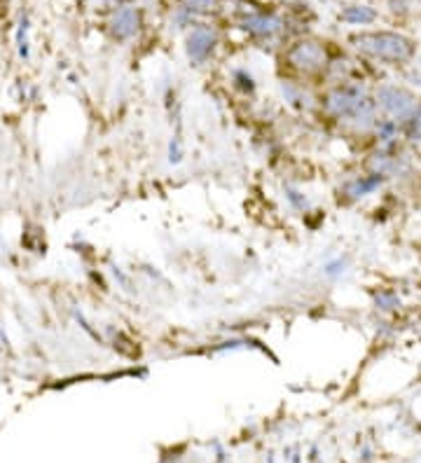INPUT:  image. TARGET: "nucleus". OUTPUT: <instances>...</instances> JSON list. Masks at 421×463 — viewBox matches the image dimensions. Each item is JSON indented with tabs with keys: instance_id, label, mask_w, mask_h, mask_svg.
Returning a JSON list of instances; mask_svg holds the SVG:
<instances>
[{
	"instance_id": "obj_10",
	"label": "nucleus",
	"mask_w": 421,
	"mask_h": 463,
	"mask_svg": "<svg viewBox=\"0 0 421 463\" xmlns=\"http://www.w3.org/2000/svg\"><path fill=\"white\" fill-rule=\"evenodd\" d=\"M407 136L412 140H421V106L414 108V113L407 120Z\"/></svg>"
},
{
	"instance_id": "obj_8",
	"label": "nucleus",
	"mask_w": 421,
	"mask_h": 463,
	"mask_svg": "<svg viewBox=\"0 0 421 463\" xmlns=\"http://www.w3.org/2000/svg\"><path fill=\"white\" fill-rule=\"evenodd\" d=\"M381 185V176H363V178H356L354 183L347 185V192L351 197H365L370 192H374Z\"/></svg>"
},
{
	"instance_id": "obj_9",
	"label": "nucleus",
	"mask_w": 421,
	"mask_h": 463,
	"mask_svg": "<svg viewBox=\"0 0 421 463\" xmlns=\"http://www.w3.org/2000/svg\"><path fill=\"white\" fill-rule=\"evenodd\" d=\"M342 19L344 22H351V24H368L374 19V12L370 8H349V10H344Z\"/></svg>"
},
{
	"instance_id": "obj_7",
	"label": "nucleus",
	"mask_w": 421,
	"mask_h": 463,
	"mask_svg": "<svg viewBox=\"0 0 421 463\" xmlns=\"http://www.w3.org/2000/svg\"><path fill=\"white\" fill-rule=\"evenodd\" d=\"M246 29L255 35H272L274 31L279 29V19L276 17H267V15H258L246 19Z\"/></svg>"
},
{
	"instance_id": "obj_3",
	"label": "nucleus",
	"mask_w": 421,
	"mask_h": 463,
	"mask_svg": "<svg viewBox=\"0 0 421 463\" xmlns=\"http://www.w3.org/2000/svg\"><path fill=\"white\" fill-rule=\"evenodd\" d=\"M288 63L304 73H314L325 66V49L314 40H302L288 51Z\"/></svg>"
},
{
	"instance_id": "obj_4",
	"label": "nucleus",
	"mask_w": 421,
	"mask_h": 463,
	"mask_svg": "<svg viewBox=\"0 0 421 463\" xmlns=\"http://www.w3.org/2000/svg\"><path fill=\"white\" fill-rule=\"evenodd\" d=\"M377 103L395 120H398V117H410V115L414 113V108H417V106H414V96L412 94H407L405 89L393 87V85L379 87Z\"/></svg>"
},
{
	"instance_id": "obj_5",
	"label": "nucleus",
	"mask_w": 421,
	"mask_h": 463,
	"mask_svg": "<svg viewBox=\"0 0 421 463\" xmlns=\"http://www.w3.org/2000/svg\"><path fill=\"white\" fill-rule=\"evenodd\" d=\"M215 44V35L208 29H197L188 38V54L192 61H204Z\"/></svg>"
},
{
	"instance_id": "obj_11",
	"label": "nucleus",
	"mask_w": 421,
	"mask_h": 463,
	"mask_svg": "<svg viewBox=\"0 0 421 463\" xmlns=\"http://www.w3.org/2000/svg\"><path fill=\"white\" fill-rule=\"evenodd\" d=\"M185 5L192 12H210L215 8V0H185Z\"/></svg>"
},
{
	"instance_id": "obj_2",
	"label": "nucleus",
	"mask_w": 421,
	"mask_h": 463,
	"mask_svg": "<svg viewBox=\"0 0 421 463\" xmlns=\"http://www.w3.org/2000/svg\"><path fill=\"white\" fill-rule=\"evenodd\" d=\"M325 108L335 115V117H349V120H372L374 103L368 99L358 89H335L325 101Z\"/></svg>"
},
{
	"instance_id": "obj_6",
	"label": "nucleus",
	"mask_w": 421,
	"mask_h": 463,
	"mask_svg": "<svg viewBox=\"0 0 421 463\" xmlns=\"http://www.w3.org/2000/svg\"><path fill=\"white\" fill-rule=\"evenodd\" d=\"M136 29H138V12L136 10L124 8L113 17V33H115V38H119V40L131 38L133 33H136Z\"/></svg>"
},
{
	"instance_id": "obj_1",
	"label": "nucleus",
	"mask_w": 421,
	"mask_h": 463,
	"mask_svg": "<svg viewBox=\"0 0 421 463\" xmlns=\"http://www.w3.org/2000/svg\"><path fill=\"white\" fill-rule=\"evenodd\" d=\"M354 44L365 54L384 61H405L414 51V44L398 33H363L354 38Z\"/></svg>"
}]
</instances>
